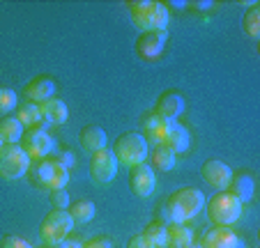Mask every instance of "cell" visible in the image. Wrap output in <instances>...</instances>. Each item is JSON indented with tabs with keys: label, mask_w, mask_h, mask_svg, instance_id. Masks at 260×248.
Returning a JSON list of instances; mask_svg holds the SVG:
<instances>
[{
	"label": "cell",
	"mask_w": 260,
	"mask_h": 248,
	"mask_svg": "<svg viewBox=\"0 0 260 248\" xmlns=\"http://www.w3.org/2000/svg\"><path fill=\"white\" fill-rule=\"evenodd\" d=\"M127 248H154V246L147 241L143 234H136V237H132V239L127 241Z\"/></svg>",
	"instance_id": "cell-33"
},
{
	"label": "cell",
	"mask_w": 260,
	"mask_h": 248,
	"mask_svg": "<svg viewBox=\"0 0 260 248\" xmlns=\"http://www.w3.org/2000/svg\"><path fill=\"white\" fill-rule=\"evenodd\" d=\"M182 111H184V99L177 92H166L157 99V106H154L152 113L159 117H166V120L175 122V117H180Z\"/></svg>",
	"instance_id": "cell-15"
},
{
	"label": "cell",
	"mask_w": 260,
	"mask_h": 248,
	"mask_svg": "<svg viewBox=\"0 0 260 248\" xmlns=\"http://www.w3.org/2000/svg\"><path fill=\"white\" fill-rule=\"evenodd\" d=\"M51 204H53V209L67 211V207L72 202H69V195L64 193V189H62V191H51Z\"/></svg>",
	"instance_id": "cell-30"
},
{
	"label": "cell",
	"mask_w": 260,
	"mask_h": 248,
	"mask_svg": "<svg viewBox=\"0 0 260 248\" xmlns=\"http://www.w3.org/2000/svg\"><path fill=\"white\" fill-rule=\"evenodd\" d=\"M242 216V202L237 198H233L228 191H219L207 200V219L214 225H223L231 228L235 221H240Z\"/></svg>",
	"instance_id": "cell-4"
},
{
	"label": "cell",
	"mask_w": 260,
	"mask_h": 248,
	"mask_svg": "<svg viewBox=\"0 0 260 248\" xmlns=\"http://www.w3.org/2000/svg\"><path fill=\"white\" fill-rule=\"evenodd\" d=\"M226 191L233 195V198H237L242 204H244L253 198V180H251V175H246V172L233 175V180H231V184H228Z\"/></svg>",
	"instance_id": "cell-19"
},
{
	"label": "cell",
	"mask_w": 260,
	"mask_h": 248,
	"mask_svg": "<svg viewBox=\"0 0 260 248\" xmlns=\"http://www.w3.org/2000/svg\"><path fill=\"white\" fill-rule=\"evenodd\" d=\"M19 145L23 147V152L28 154L30 161H42L55 150L53 138L49 136V131H44V129H40V127H32V129H28V131H23Z\"/></svg>",
	"instance_id": "cell-8"
},
{
	"label": "cell",
	"mask_w": 260,
	"mask_h": 248,
	"mask_svg": "<svg viewBox=\"0 0 260 248\" xmlns=\"http://www.w3.org/2000/svg\"><path fill=\"white\" fill-rule=\"evenodd\" d=\"M40 248H51V246H46V243H44V246H40Z\"/></svg>",
	"instance_id": "cell-37"
},
{
	"label": "cell",
	"mask_w": 260,
	"mask_h": 248,
	"mask_svg": "<svg viewBox=\"0 0 260 248\" xmlns=\"http://www.w3.org/2000/svg\"><path fill=\"white\" fill-rule=\"evenodd\" d=\"M129 16L132 23L136 25L141 32H159V30H168V14L166 5L157 3V0H134L129 3Z\"/></svg>",
	"instance_id": "cell-2"
},
{
	"label": "cell",
	"mask_w": 260,
	"mask_h": 248,
	"mask_svg": "<svg viewBox=\"0 0 260 248\" xmlns=\"http://www.w3.org/2000/svg\"><path fill=\"white\" fill-rule=\"evenodd\" d=\"M83 248H113V243L108 239H92V241L83 243Z\"/></svg>",
	"instance_id": "cell-34"
},
{
	"label": "cell",
	"mask_w": 260,
	"mask_h": 248,
	"mask_svg": "<svg viewBox=\"0 0 260 248\" xmlns=\"http://www.w3.org/2000/svg\"><path fill=\"white\" fill-rule=\"evenodd\" d=\"M166 232H168L166 223H161V221H152V223L145 225V230H143L141 234L152 243L154 248H166Z\"/></svg>",
	"instance_id": "cell-24"
},
{
	"label": "cell",
	"mask_w": 260,
	"mask_h": 248,
	"mask_svg": "<svg viewBox=\"0 0 260 248\" xmlns=\"http://www.w3.org/2000/svg\"><path fill=\"white\" fill-rule=\"evenodd\" d=\"M118 165L120 163L115 159L113 150L104 147V150L94 152V154H90V180L99 186L111 184L118 175Z\"/></svg>",
	"instance_id": "cell-7"
},
{
	"label": "cell",
	"mask_w": 260,
	"mask_h": 248,
	"mask_svg": "<svg viewBox=\"0 0 260 248\" xmlns=\"http://www.w3.org/2000/svg\"><path fill=\"white\" fill-rule=\"evenodd\" d=\"M53 161L58 165H62V168H67V170H69V165L74 163V154H72V152H55Z\"/></svg>",
	"instance_id": "cell-32"
},
{
	"label": "cell",
	"mask_w": 260,
	"mask_h": 248,
	"mask_svg": "<svg viewBox=\"0 0 260 248\" xmlns=\"http://www.w3.org/2000/svg\"><path fill=\"white\" fill-rule=\"evenodd\" d=\"M201 248H244V241L233 232L231 228L223 225H214L212 230H207L203 234V241L198 243Z\"/></svg>",
	"instance_id": "cell-12"
},
{
	"label": "cell",
	"mask_w": 260,
	"mask_h": 248,
	"mask_svg": "<svg viewBox=\"0 0 260 248\" xmlns=\"http://www.w3.org/2000/svg\"><path fill=\"white\" fill-rule=\"evenodd\" d=\"M67 214L72 216L74 223H88V221L94 219L97 207H94V202H90V200H76V202H72L67 207Z\"/></svg>",
	"instance_id": "cell-23"
},
{
	"label": "cell",
	"mask_w": 260,
	"mask_h": 248,
	"mask_svg": "<svg viewBox=\"0 0 260 248\" xmlns=\"http://www.w3.org/2000/svg\"><path fill=\"white\" fill-rule=\"evenodd\" d=\"M53 92H55V83L51 81L49 76L32 78V81H30L28 85L23 88V94H25V99H30V103H35V101L44 103L46 99L53 97Z\"/></svg>",
	"instance_id": "cell-14"
},
{
	"label": "cell",
	"mask_w": 260,
	"mask_h": 248,
	"mask_svg": "<svg viewBox=\"0 0 260 248\" xmlns=\"http://www.w3.org/2000/svg\"><path fill=\"white\" fill-rule=\"evenodd\" d=\"M187 248H201V246H198V243H191V246H187Z\"/></svg>",
	"instance_id": "cell-36"
},
{
	"label": "cell",
	"mask_w": 260,
	"mask_h": 248,
	"mask_svg": "<svg viewBox=\"0 0 260 248\" xmlns=\"http://www.w3.org/2000/svg\"><path fill=\"white\" fill-rule=\"evenodd\" d=\"M129 186L138 198H150L157 189V175L147 163H138L129 168Z\"/></svg>",
	"instance_id": "cell-9"
},
{
	"label": "cell",
	"mask_w": 260,
	"mask_h": 248,
	"mask_svg": "<svg viewBox=\"0 0 260 248\" xmlns=\"http://www.w3.org/2000/svg\"><path fill=\"white\" fill-rule=\"evenodd\" d=\"M201 177L205 180V184H210L212 189L216 191H226L228 184L233 180V170L228 168L223 161H216V159H210L203 163L201 168Z\"/></svg>",
	"instance_id": "cell-11"
},
{
	"label": "cell",
	"mask_w": 260,
	"mask_h": 248,
	"mask_svg": "<svg viewBox=\"0 0 260 248\" xmlns=\"http://www.w3.org/2000/svg\"><path fill=\"white\" fill-rule=\"evenodd\" d=\"M203 207H205V195L198 189H193V186L177 189L175 193H171V198L166 200L159 221L166 225H173V223L187 225V221L196 219V216L201 214Z\"/></svg>",
	"instance_id": "cell-1"
},
{
	"label": "cell",
	"mask_w": 260,
	"mask_h": 248,
	"mask_svg": "<svg viewBox=\"0 0 260 248\" xmlns=\"http://www.w3.org/2000/svg\"><path fill=\"white\" fill-rule=\"evenodd\" d=\"M30 163L28 154L23 152V147L19 143H3L0 147V177L7 182L21 180L28 175Z\"/></svg>",
	"instance_id": "cell-5"
},
{
	"label": "cell",
	"mask_w": 260,
	"mask_h": 248,
	"mask_svg": "<svg viewBox=\"0 0 260 248\" xmlns=\"http://www.w3.org/2000/svg\"><path fill=\"white\" fill-rule=\"evenodd\" d=\"M72 228H74L72 216L62 209H53L44 216V221H42L40 237L46 246H58V243H62L64 239H67V234L72 232Z\"/></svg>",
	"instance_id": "cell-6"
},
{
	"label": "cell",
	"mask_w": 260,
	"mask_h": 248,
	"mask_svg": "<svg viewBox=\"0 0 260 248\" xmlns=\"http://www.w3.org/2000/svg\"><path fill=\"white\" fill-rule=\"evenodd\" d=\"M0 147H3V140H0Z\"/></svg>",
	"instance_id": "cell-38"
},
{
	"label": "cell",
	"mask_w": 260,
	"mask_h": 248,
	"mask_svg": "<svg viewBox=\"0 0 260 248\" xmlns=\"http://www.w3.org/2000/svg\"><path fill=\"white\" fill-rule=\"evenodd\" d=\"M58 248H83V243H81V241H69V239H64L62 243H58Z\"/></svg>",
	"instance_id": "cell-35"
},
{
	"label": "cell",
	"mask_w": 260,
	"mask_h": 248,
	"mask_svg": "<svg viewBox=\"0 0 260 248\" xmlns=\"http://www.w3.org/2000/svg\"><path fill=\"white\" fill-rule=\"evenodd\" d=\"M150 168H157V170H171V168H175V154H173L168 147L164 145H157L152 150V154H150Z\"/></svg>",
	"instance_id": "cell-26"
},
{
	"label": "cell",
	"mask_w": 260,
	"mask_h": 248,
	"mask_svg": "<svg viewBox=\"0 0 260 248\" xmlns=\"http://www.w3.org/2000/svg\"><path fill=\"white\" fill-rule=\"evenodd\" d=\"M40 111H42V122H49V124H64L69 117L67 103L58 97H51L44 103H40Z\"/></svg>",
	"instance_id": "cell-16"
},
{
	"label": "cell",
	"mask_w": 260,
	"mask_h": 248,
	"mask_svg": "<svg viewBox=\"0 0 260 248\" xmlns=\"http://www.w3.org/2000/svg\"><path fill=\"white\" fill-rule=\"evenodd\" d=\"M0 248H32L25 239L16 237V234H7V237L0 239Z\"/></svg>",
	"instance_id": "cell-31"
},
{
	"label": "cell",
	"mask_w": 260,
	"mask_h": 248,
	"mask_svg": "<svg viewBox=\"0 0 260 248\" xmlns=\"http://www.w3.org/2000/svg\"><path fill=\"white\" fill-rule=\"evenodd\" d=\"M12 108H16V92L10 88L0 90V113H10Z\"/></svg>",
	"instance_id": "cell-29"
},
{
	"label": "cell",
	"mask_w": 260,
	"mask_h": 248,
	"mask_svg": "<svg viewBox=\"0 0 260 248\" xmlns=\"http://www.w3.org/2000/svg\"><path fill=\"white\" fill-rule=\"evenodd\" d=\"M67 182H69V170L67 168H62V165H58L55 163V170H53V177H51V182H49V186H46V191H62L64 186H67Z\"/></svg>",
	"instance_id": "cell-28"
},
{
	"label": "cell",
	"mask_w": 260,
	"mask_h": 248,
	"mask_svg": "<svg viewBox=\"0 0 260 248\" xmlns=\"http://www.w3.org/2000/svg\"><path fill=\"white\" fill-rule=\"evenodd\" d=\"M242 30H244L251 39L260 37V5L258 3H253V5L246 10V14L242 16Z\"/></svg>",
	"instance_id": "cell-27"
},
{
	"label": "cell",
	"mask_w": 260,
	"mask_h": 248,
	"mask_svg": "<svg viewBox=\"0 0 260 248\" xmlns=\"http://www.w3.org/2000/svg\"><path fill=\"white\" fill-rule=\"evenodd\" d=\"M16 120L21 122V127H40L42 122V111H40V103H21V106H16Z\"/></svg>",
	"instance_id": "cell-22"
},
{
	"label": "cell",
	"mask_w": 260,
	"mask_h": 248,
	"mask_svg": "<svg viewBox=\"0 0 260 248\" xmlns=\"http://www.w3.org/2000/svg\"><path fill=\"white\" fill-rule=\"evenodd\" d=\"M171 127H173V120L159 117V115H154V113H147V115L143 117V133L141 136L145 138L147 145L157 147V145H164Z\"/></svg>",
	"instance_id": "cell-10"
},
{
	"label": "cell",
	"mask_w": 260,
	"mask_h": 248,
	"mask_svg": "<svg viewBox=\"0 0 260 248\" xmlns=\"http://www.w3.org/2000/svg\"><path fill=\"white\" fill-rule=\"evenodd\" d=\"M23 136V127L16 117H3L0 120V140L3 143H19Z\"/></svg>",
	"instance_id": "cell-25"
},
{
	"label": "cell",
	"mask_w": 260,
	"mask_h": 248,
	"mask_svg": "<svg viewBox=\"0 0 260 248\" xmlns=\"http://www.w3.org/2000/svg\"><path fill=\"white\" fill-rule=\"evenodd\" d=\"M168 39V30H159V32H141L136 39V51L141 58L154 60L157 55H161L164 44Z\"/></svg>",
	"instance_id": "cell-13"
},
{
	"label": "cell",
	"mask_w": 260,
	"mask_h": 248,
	"mask_svg": "<svg viewBox=\"0 0 260 248\" xmlns=\"http://www.w3.org/2000/svg\"><path fill=\"white\" fill-rule=\"evenodd\" d=\"M189 143H191V136H189V131L182 124H177V122H173L171 131H168L166 140H164V147H168V150L173 152V154H182V152L189 150Z\"/></svg>",
	"instance_id": "cell-18"
},
{
	"label": "cell",
	"mask_w": 260,
	"mask_h": 248,
	"mask_svg": "<svg viewBox=\"0 0 260 248\" xmlns=\"http://www.w3.org/2000/svg\"><path fill=\"white\" fill-rule=\"evenodd\" d=\"M79 143H81V147H83L85 152L94 154V152H99V150L106 147V133H104V129L97 127V124H88V127L81 129Z\"/></svg>",
	"instance_id": "cell-17"
},
{
	"label": "cell",
	"mask_w": 260,
	"mask_h": 248,
	"mask_svg": "<svg viewBox=\"0 0 260 248\" xmlns=\"http://www.w3.org/2000/svg\"><path fill=\"white\" fill-rule=\"evenodd\" d=\"M113 154H115V159H118L120 165L134 168V165H138V163H145L147 154H150V145L145 143V138H143L141 133L127 131L115 140Z\"/></svg>",
	"instance_id": "cell-3"
},
{
	"label": "cell",
	"mask_w": 260,
	"mask_h": 248,
	"mask_svg": "<svg viewBox=\"0 0 260 248\" xmlns=\"http://www.w3.org/2000/svg\"><path fill=\"white\" fill-rule=\"evenodd\" d=\"M53 170H55V161L53 159H42V161H32L30 163V172H32V182L40 189H46L53 177Z\"/></svg>",
	"instance_id": "cell-21"
},
{
	"label": "cell",
	"mask_w": 260,
	"mask_h": 248,
	"mask_svg": "<svg viewBox=\"0 0 260 248\" xmlns=\"http://www.w3.org/2000/svg\"><path fill=\"white\" fill-rule=\"evenodd\" d=\"M193 243V232L182 223H173L168 225L166 232V246L168 248H187Z\"/></svg>",
	"instance_id": "cell-20"
}]
</instances>
